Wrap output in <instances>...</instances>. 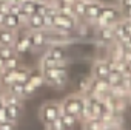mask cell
I'll return each instance as SVG.
<instances>
[{"label": "cell", "instance_id": "obj_18", "mask_svg": "<svg viewBox=\"0 0 131 130\" xmlns=\"http://www.w3.org/2000/svg\"><path fill=\"white\" fill-rule=\"evenodd\" d=\"M60 67H68L67 60H52L46 56L40 60V70H49V68H60Z\"/></svg>", "mask_w": 131, "mask_h": 130}, {"label": "cell", "instance_id": "obj_9", "mask_svg": "<svg viewBox=\"0 0 131 130\" xmlns=\"http://www.w3.org/2000/svg\"><path fill=\"white\" fill-rule=\"evenodd\" d=\"M111 71V67H110V62L108 60H97L94 65H93V78L94 79H106L108 75Z\"/></svg>", "mask_w": 131, "mask_h": 130}, {"label": "cell", "instance_id": "obj_23", "mask_svg": "<svg viewBox=\"0 0 131 130\" xmlns=\"http://www.w3.org/2000/svg\"><path fill=\"white\" fill-rule=\"evenodd\" d=\"M13 54H16L13 45H0V59H2V60L11 57Z\"/></svg>", "mask_w": 131, "mask_h": 130}, {"label": "cell", "instance_id": "obj_5", "mask_svg": "<svg viewBox=\"0 0 131 130\" xmlns=\"http://www.w3.org/2000/svg\"><path fill=\"white\" fill-rule=\"evenodd\" d=\"M62 113V107H60V102H56V101H49V102H45L40 108H39V118L40 121L48 125L49 122H52L54 119H57Z\"/></svg>", "mask_w": 131, "mask_h": 130}, {"label": "cell", "instance_id": "obj_26", "mask_svg": "<svg viewBox=\"0 0 131 130\" xmlns=\"http://www.w3.org/2000/svg\"><path fill=\"white\" fill-rule=\"evenodd\" d=\"M8 121V113H6V105L0 104V124Z\"/></svg>", "mask_w": 131, "mask_h": 130}, {"label": "cell", "instance_id": "obj_10", "mask_svg": "<svg viewBox=\"0 0 131 130\" xmlns=\"http://www.w3.org/2000/svg\"><path fill=\"white\" fill-rule=\"evenodd\" d=\"M102 3L99 2V0H90V2L86 3V11H85V16H83V20L86 22H94L99 14H100V10H102Z\"/></svg>", "mask_w": 131, "mask_h": 130}, {"label": "cell", "instance_id": "obj_27", "mask_svg": "<svg viewBox=\"0 0 131 130\" xmlns=\"http://www.w3.org/2000/svg\"><path fill=\"white\" fill-rule=\"evenodd\" d=\"M0 130H16V122H11V121L2 122L0 124Z\"/></svg>", "mask_w": 131, "mask_h": 130}, {"label": "cell", "instance_id": "obj_16", "mask_svg": "<svg viewBox=\"0 0 131 130\" xmlns=\"http://www.w3.org/2000/svg\"><path fill=\"white\" fill-rule=\"evenodd\" d=\"M16 31L0 25V45H14Z\"/></svg>", "mask_w": 131, "mask_h": 130}, {"label": "cell", "instance_id": "obj_6", "mask_svg": "<svg viewBox=\"0 0 131 130\" xmlns=\"http://www.w3.org/2000/svg\"><path fill=\"white\" fill-rule=\"evenodd\" d=\"M16 54H23L26 51L31 50V42H29V30L22 26L20 30L16 31V40H14V45H13Z\"/></svg>", "mask_w": 131, "mask_h": 130}, {"label": "cell", "instance_id": "obj_14", "mask_svg": "<svg viewBox=\"0 0 131 130\" xmlns=\"http://www.w3.org/2000/svg\"><path fill=\"white\" fill-rule=\"evenodd\" d=\"M2 26H6V28H11V30L17 31V30H20V28L23 26V22H22V19H20L17 14L6 13V16H5V19H3Z\"/></svg>", "mask_w": 131, "mask_h": 130}, {"label": "cell", "instance_id": "obj_1", "mask_svg": "<svg viewBox=\"0 0 131 130\" xmlns=\"http://www.w3.org/2000/svg\"><path fill=\"white\" fill-rule=\"evenodd\" d=\"M42 73H43V84L52 88H63L68 82V67L42 70Z\"/></svg>", "mask_w": 131, "mask_h": 130}, {"label": "cell", "instance_id": "obj_19", "mask_svg": "<svg viewBox=\"0 0 131 130\" xmlns=\"http://www.w3.org/2000/svg\"><path fill=\"white\" fill-rule=\"evenodd\" d=\"M5 90L13 93V95H16V96H19V98H25V82H22V81H14Z\"/></svg>", "mask_w": 131, "mask_h": 130}, {"label": "cell", "instance_id": "obj_31", "mask_svg": "<svg viewBox=\"0 0 131 130\" xmlns=\"http://www.w3.org/2000/svg\"><path fill=\"white\" fill-rule=\"evenodd\" d=\"M0 104H3V102H2V98H0Z\"/></svg>", "mask_w": 131, "mask_h": 130}, {"label": "cell", "instance_id": "obj_4", "mask_svg": "<svg viewBox=\"0 0 131 130\" xmlns=\"http://www.w3.org/2000/svg\"><path fill=\"white\" fill-rule=\"evenodd\" d=\"M85 105V96L82 93H73V95H68L62 102H60V107H62V113H71V115H77L82 112Z\"/></svg>", "mask_w": 131, "mask_h": 130}, {"label": "cell", "instance_id": "obj_12", "mask_svg": "<svg viewBox=\"0 0 131 130\" xmlns=\"http://www.w3.org/2000/svg\"><path fill=\"white\" fill-rule=\"evenodd\" d=\"M6 113H8V121L17 124V121L23 115V105H22V102H19V104H8L6 105Z\"/></svg>", "mask_w": 131, "mask_h": 130}, {"label": "cell", "instance_id": "obj_20", "mask_svg": "<svg viewBox=\"0 0 131 130\" xmlns=\"http://www.w3.org/2000/svg\"><path fill=\"white\" fill-rule=\"evenodd\" d=\"M82 122H83V130H100V128L103 127L102 119L97 118V116H93V118L85 119V121H82Z\"/></svg>", "mask_w": 131, "mask_h": 130}, {"label": "cell", "instance_id": "obj_15", "mask_svg": "<svg viewBox=\"0 0 131 130\" xmlns=\"http://www.w3.org/2000/svg\"><path fill=\"white\" fill-rule=\"evenodd\" d=\"M60 119L63 124V130H74L77 127V124L80 122L77 115H71V113H60Z\"/></svg>", "mask_w": 131, "mask_h": 130}, {"label": "cell", "instance_id": "obj_2", "mask_svg": "<svg viewBox=\"0 0 131 130\" xmlns=\"http://www.w3.org/2000/svg\"><path fill=\"white\" fill-rule=\"evenodd\" d=\"M77 25V19L71 14H65L62 11H56L54 19H52V28L57 30L59 33H73Z\"/></svg>", "mask_w": 131, "mask_h": 130}, {"label": "cell", "instance_id": "obj_11", "mask_svg": "<svg viewBox=\"0 0 131 130\" xmlns=\"http://www.w3.org/2000/svg\"><path fill=\"white\" fill-rule=\"evenodd\" d=\"M97 39L103 43H111L116 40L114 37V26L113 25H103V26H99L97 30Z\"/></svg>", "mask_w": 131, "mask_h": 130}, {"label": "cell", "instance_id": "obj_32", "mask_svg": "<svg viewBox=\"0 0 131 130\" xmlns=\"http://www.w3.org/2000/svg\"><path fill=\"white\" fill-rule=\"evenodd\" d=\"M100 130H105V127H102V128H100Z\"/></svg>", "mask_w": 131, "mask_h": 130}, {"label": "cell", "instance_id": "obj_33", "mask_svg": "<svg viewBox=\"0 0 131 130\" xmlns=\"http://www.w3.org/2000/svg\"><path fill=\"white\" fill-rule=\"evenodd\" d=\"M120 130H123V128H120Z\"/></svg>", "mask_w": 131, "mask_h": 130}, {"label": "cell", "instance_id": "obj_3", "mask_svg": "<svg viewBox=\"0 0 131 130\" xmlns=\"http://www.w3.org/2000/svg\"><path fill=\"white\" fill-rule=\"evenodd\" d=\"M122 19H123V14H122L120 8L111 6V5H103L102 10H100L99 17L94 22H97L99 26H103V25H114Z\"/></svg>", "mask_w": 131, "mask_h": 130}, {"label": "cell", "instance_id": "obj_22", "mask_svg": "<svg viewBox=\"0 0 131 130\" xmlns=\"http://www.w3.org/2000/svg\"><path fill=\"white\" fill-rule=\"evenodd\" d=\"M86 0H76L73 3V11H74V16L76 19H83L85 16V11H86Z\"/></svg>", "mask_w": 131, "mask_h": 130}, {"label": "cell", "instance_id": "obj_29", "mask_svg": "<svg viewBox=\"0 0 131 130\" xmlns=\"http://www.w3.org/2000/svg\"><path fill=\"white\" fill-rule=\"evenodd\" d=\"M3 91H5V88H3L2 85H0V98H2V95H3Z\"/></svg>", "mask_w": 131, "mask_h": 130}, {"label": "cell", "instance_id": "obj_24", "mask_svg": "<svg viewBox=\"0 0 131 130\" xmlns=\"http://www.w3.org/2000/svg\"><path fill=\"white\" fill-rule=\"evenodd\" d=\"M46 130H63V124H62L60 116H59L57 119H54L52 122H49V124L46 125Z\"/></svg>", "mask_w": 131, "mask_h": 130}, {"label": "cell", "instance_id": "obj_7", "mask_svg": "<svg viewBox=\"0 0 131 130\" xmlns=\"http://www.w3.org/2000/svg\"><path fill=\"white\" fill-rule=\"evenodd\" d=\"M49 37L45 30H37V31H29V42H31V50H42L46 47Z\"/></svg>", "mask_w": 131, "mask_h": 130}, {"label": "cell", "instance_id": "obj_30", "mask_svg": "<svg viewBox=\"0 0 131 130\" xmlns=\"http://www.w3.org/2000/svg\"><path fill=\"white\" fill-rule=\"evenodd\" d=\"M2 73H3V68H0V78H2Z\"/></svg>", "mask_w": 131, "mask_h": 130}, {"label": "cell", "instance_id": "obj_21", "mask_svg": "<svg viewBox=\"0 0 131 130\" xmlns=\"http://www.w3.org/2000/svg\"><path fill=\"white\" fill-rule=\"evenodd\" d=\"M20 65H22V60H20L19 54H13L11 57L3 60V70H16Z\"/></svg>", "mask_w": 131, "mask_h": 130}, {"label": "cell", "instance_id": "obj_17", "mask_svg": "<svg viewBox=\"0 0 131 130\" xmlns=\"http://www.w3.org/2000/svg\"><path fill=\"white\" fill-rule=\"evenodd\" d=\"M25 82H29L31 85H34V87L39 88V87L43 84V73H42L40 67L29 70V73H28V79H26Z\"/></svg>", "mask_w": 131, "mask_h": 130}, {"label": "cell", "instance_id": "obj_8", "mask_svg": "<svg viewBox=\"0 0 131 130\" xmlns=\"http://www.w3.org/2000/svg\"><path fill=\"white\" fill-rule=\"evenodd\" d=\"M23 26H25V28H28L29 31H37V30H46V28H48L46 20H45V16L37 14V13L29 14Z\"/></svg>", "mask_w": 131, "mask_h": 130}, {"label": "cell", "instance_id": "obj_25", "mask_svg": "<svg viewBox=\"0 0 131 130\" xmlns=\"http://www.w3.org/2000/svg\"><path fill=\"white\" fill-rule=\"evenodd\" d=\"M36 91H37V87L31 85L29 82H25V98H28V96H32Z\"/></svg>", "mask_w": 131, "mask_h": 130}, {"label": "cell", "instance_id": "obj_28", "mask_svg": "<svg viewBox=\"0 0 131 130\" xmlns=\"http://www.w3.org/2000/svg\"><path fill=\"white\" fill-rule=\"evenodd\" d=\"M123 75H131V62L126 63V67H125V73Z\"/></svg>", "mask_w": 131, "mask_h": 130}, {"label": "cell", "instance_id": "obj_13", "mask_svg": "<svg viewBox=\"0 0 131 130\" xmlns=\"http://www.w3.org/2000/svg\"><path fill=\"white\" fill-rule=\"evenodd\" d=\"M45 56L52 59V60H67V50L60 45H52L46 50Z\"/></svg>", "mask_w": 131, "mask_h": 130}]
</instances>
